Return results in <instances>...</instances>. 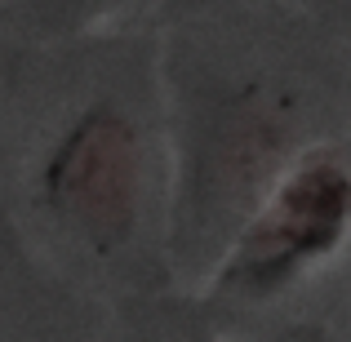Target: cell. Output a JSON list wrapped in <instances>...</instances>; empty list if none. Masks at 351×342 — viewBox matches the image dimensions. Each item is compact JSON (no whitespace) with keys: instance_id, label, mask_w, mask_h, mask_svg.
<instances>
[{"instance_id":"7a4b0ae2","label":"cell","mask_w":351,"mask_h":342,"mask_svg":"<svg viewBox=\"0 0 351 342\" xmlns=\"http://www.w3.org/2000/svg\"><path fill=\"white\" fill-rule=\"evenodd\" d=\"M40 205L94 254L129 245L143 214V143L125 107H80L40 160Z\"/></svg>"},{"instance_id":"6da1fadb","label":"cell","mask_w":351,"mask_h":342,"mask_svg":"<svg viewBox=\"0 0 351 342\" xmlns=\"http://www.w3.org/2000/svg\"><path fill=\"white\" fill-rule=\"evenodd\" d=\"M351 236V169L334 151L293 160L214 262L209 298L267 302L338 254Z\"/></svg>"}]
</instances>
